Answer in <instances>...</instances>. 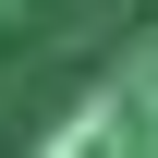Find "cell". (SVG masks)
<instances>
[{
  "instance_id": "obj_1",
  "label": "cell",
  "mask_w": 158,
  "mask_h": 158,
  "mask_svg": "<svg viewBox=\"0 0 158 158\" xmlns=\"http://www.w3.org/2000/svg\"><path fill=\"white\" fill-rule=\"evenodd\" d=\"M0 158H158V0H122L12 110Z\"/></svg>"
}]
</instances>
